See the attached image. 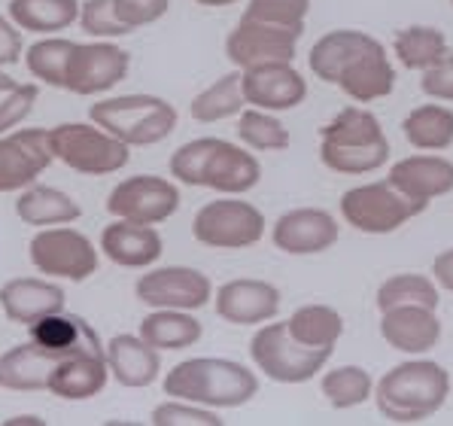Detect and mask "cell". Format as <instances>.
Returning a JSON list of instances; mask_svg holds the SVG:
<instances>
[{
  "label": "cell",
  "mask_w": 453,
  "mask_h": 426,
  "mask_svg": "<svg viewBox=\"0 0 453 426\" xmlns=\"http://www.w3.org/2000/svg\"><path fill=\"white\" fill-rule=\"evenodd\" d=\"M308 67L317 80L338 86L353 104L380 101L395 89V67L387 46L357 27L323 34L311 46Z\"/></svg>",
  "instance_id": "obj_1"
},
{
  "label": "cell",
  "mask_w": 453,
  "mask_h": 426,
  "mask_svg": "<svg viewBox=\"0 0 453 426\" xmlns=\"http://www.w3.org/2000/svg\"><path fill=\"white\" fill-rule=\"evenodd\" d=\"M171 177L183 186L213 190L219 195H243L262 180V165L247 146L222 137H195L171 156Z\"/></svg>",
  "instance_id": "obj_2"
},
{
  "label": "cell",
  "mask_w": 453,
  "mask_h": 426,
  "mask_svg": "<svg viewBox=\"0 0 453 426\" xmlns=\"http://www.w3.org/2000/svg\"><path fill=\"white\" fill-rule=\"evenodd\" d=\"M374 405L389 423H423L444 408L450 396V375L441 362L414 356L374 381Z\"/></svg>",
  "instance_id": "obj_3"
},
{
  "label": "cell",
  "mask_w": 453,
  "mask_h": 426,
  "mask_svg": "<svg viewBox=\"0 0 453 426\" xmlns=\"http://www.w3.org/2000/svg\"><path fill=\"white\" fill-rule=\"evenodd\" d=\"M165 396L204 405V408H243L259 393V375L238 360L195 356L183 360L165 375Z\"/></svg>",
  "instance_id": "obj_4"
},
{
  "label": "cell",
  "mask_w": 453,
  "mask_h": 426,
  "mask_svg": "<svg viewBox=\"0 0 453 426\" xmlns=\"http://www.w3.org/2000/svg\"><path fill=\"white\" fill-rule=\"evenodd\" d=\"M389 137L372 110L350 104L319 128V162L344 177H365L389 162Z\"/></svg>",
  "instance_id": "obj_5"
},
{
  "label": "cell",
  "mask_w": 453,
  "mask_h": 426,
  "mask_svg": "<svg viewBox=\"0 0 453 426\" xmlns=\"http://www.w3.org/2000/svg\"><path fill=\"white\" fill-rule=\"evenodd\" d=\"M88 119L125 146L162 143L177 128V107L158 95H116L92 104Z\"/></svg>",
  "instance_id": "obj_6"
},
{
  "label": "cell",
  "mask_w": 453,
  "mask_h": 426,
  "mask_svg": "<svg viewBox=\"0 0 453 426\" xmlns=\"http://www.w3.org/2000/svg\"><path fill=\"white\" fill-rule=\"evenodd\" d=\"M49 150H52L55 162L67 165L76 174H86V177L119 174L131 162V146L97 128L92 119L88 122H61L49 128Z\"/></svg>",
  "instance_id": "obj_7"
},
{
  "label": "cell",
  "mask_w": 453,
  "mask_h": 426,
  "mask_svg": "<svg viewBox=\"0 0 453 426\" xmlns=\"http://www.w3.org/2000/svg\"><path fill=\"white\" fill-rule=\"evenodd\" d=\"M334 351H319V347H304L287 329L283 323H262L259 332L250 338V360L256 372L274 383H308L317 378L332 360Z\"/></svg>",
  "instance_id": "obj_8"
},
{
  "label": "cell",
  "mask_w": 453,
  "mask_h": 426,
  "mask_svg": "<svg viewBox=\"0 0 453 426\" xmlns=\"http://www.w3.org/2000/svg\"><path fill=\"white\" fill-rule=\"evenodd\" d=\"M338 211L347 226L362 235H393L420 216L423 207L402 195L389 180H374L347 190L338 201Z\"/></svg>",
  "instance_id": "obj_9"
},
{
  "label": "cell",
  "mask_w": 453,
  "mask_h": 426,
  "mask_svg": "<svg viewBox=\"0 0 453 426\" xmlns=\"http://www.w3.org/2000/svg\"><path fill=\"white\" fill-rule=\"evenodd\" d=\"M265 213L238 195L207 201L192 216V237L211 250H247L265 237Z\"/></svg>",
  "instance_id": "obj_10"
},
{
  "label": "cell",
  "mask_w": 453,
  "mask_h": 426,
  "mask_svg": "<svg viewBox=\"0 0 453 426\" xmlns=\"http://www.w3.org/2000/svg\"><path fill=\"white\" fill-rule=\"evenodd\" d=\"M34 268L46 277H65V281H88L97 271V247L82 232L71 226L40 228L27 244Z\"/></svg>",
  "instance_id": "obj_11"
},
{
  "label": "cell",
  "mask_w": 453,
  "mask_h": 426,
  "mask_svg": "<svg viewBox=\"0 0 453 426\" xmlns=\"http://www.w3.org/2000/svg\"><path fill=\"white\" fill-rule=\"evenodd\" d=\"M131 71V55L116 40H92L76 43L67 61L65 92L80 97L107 95L116 89Z\"/></svg>",
  "instance_id": "obj_12"
},
{
  "label": "cell",
  "mask_w": 453,
  "mask_h": 426,
  "mask_svg": "<svg viewBox=\"0 0 453 426\" xmlns=\"http://www.w3.org/2000/svg\"><path fill=\"white\" fill-rule=\"evenodd\" d=\"M180 201H183L180 190L171 180L156 177V174H134L113 186L107 198V213L116 220L158 226L180 211Z\"/></svg>",
  "instance_id": "obj_13"
},
{
  "label": "cell",
  "mask_w": 453,
  "mask_h": 426,
  "mask_svg": "<svg viewBox=\"0 0 453 426\" xmlns=\"http://www.w3.org/2000/svg\"><path fill=\"white\" fill-rule=\"evenodd\" d=\"M134 296L146 308L198 311L211 305L213 283L204 271L192 268V265H165V268H152L137 281Z\"/></svg>",
  "instance_id": "obj_14"
},
{
  "label": "cell",
  "mask_w": 453,
  "mask_h": 426,
  "mask_svg": "<svg viewBox=\"0 0 453 426\" xmlns=\"http://www.w3.org/2000/svg\"><path fill=\"white\" fill-rule=\"evenodd\" d=\"M241 92L247 107H259L268 113H287L304 104L308 97V80L292 61H265L241 71Z\"/></svg>",
  "instance_id": "obj_15"
},
{
  "label": "cell",
  "mask_w": 453,
  "mask_h": 426,
  "mask_svg": "<svg viewBox=\"0 0 453 426\" xmlns=\"http://www.w3.org/2000/svg\"><path fill=\"white\" fill-rule=\"evenodd\" d=\"M298 40H302L298 31L241 16V22L226 37V58L238 71L253 65H265V61H296Z\"/></svg>",
  "instance_id": "obj_16"
},
{
  "label": "cell",
  "mask_w": 453,
  "mask_h": 426,
  "mask_svg": "<svg viewBox=\"0 0 453 426\" xmlns=\"http://www.w3.org/2000/svg\"><path fill=\"white\" fill-rule=\"evenodd\" d=\"M52 162L49 128H16L0 135V192H22Z\"/></svg>",
  "instance_id": "obj_17"
},
{
  "label": "cell",
  "mask_w": 453,
  "mask_h": 426,
  "mask_svg": "<svg viewBox=\"0 0 453 426\" xmlns=\"http://www.w3.org/2000/svg\"><path fill=\"white\" fill-rule=\"evenodd\" d=\"M341 226L323 207H296L277 216L271 241L287 256H317L338 244Z\"/></svg>",
  "instance_id": "obj_18"
},
{
  "label": "cell",
  "mask_w": 453,
  "mask_h": 426,
  "mask_svg": "<svg viewBox=\"0 0 453 426\" xmlns=\"http://www.w3.org/2000/svg\"><path fill=\"white\" fill-rule=\"evenodd\" d=\"M213 308L232 326H262L280 314V290L268 281L238 277L213 290Z\"/></svg>",
  "instance_id": "obj_19"
},
{
  "label": "cell",
  "mask_w": 453,
  "mask_h": 426,
  "mask_svg": "<svg viewBox=\"0 0 453 426\" xmlns=\"http://www.w3.org/2000/svg\"><path fill=\"white\" fill-rule=\"evenodd\" d=\"M387 180L426 211L435 198L453 192V162L438 152H414L389 167Z\"/></svg>",
  "instance_id": "obj_20"
},
{
  "label": "cell",
  "mask_w": 453,
  "mask_h": 426,
  "mask_svg": "<svg viewBox=\"0 0 453 426\" xmlns=\"http://www.w3.org/2000/svg\"><path fill=\"white\" fill-rule=\"evenodd\" d=\"M380 335L393 351L408 356H423L441 341L438 308L426 305H399L380 311Z\"/></svg>",
  "instance_id": "obj_21"
},
{
  "label": "cell",
  "mask_w": 453,
  "mask_h": 426,
  "mask_svg": "<svg viewBox=\"0 0 453 426\" xmlns=\"http://www.w3.org/2000/svg\"><path fill=\"white\" fill-rule=\"evenodd\" d=\"M101 250L119 268H152L165 253V241L156 226L113 220L101 232Z\"/></svg>",
  "instance_id": "obj_22"
},
{
  "label": "cell",
  "mask_w": 453,
  "mask_h": 426,
  "mask_svg": "<svg viewBox=\"0 0 453 426\" xmlns=\"http://www.w3.org/2000/svg\"><path fill=\"white\" fill-rule=\"evenodd\" d=\"M107 381H110V366L104 351H86L55 362L46 390L65 402H86L95 399L107 387Z\"/></svg>",
  "instance_id": "obj_23"
},
{
  "label": "cell",
  "mask_w": 453,
  "mask_h": 426,
  "mask_svg": "<svg viewBox=\"0 0 453 426\" xmlns=\"http://www.w3.org/2000/svg\"><path fill=\"white\" fill-rule=\"evenodd\" d=\"M31 335V345H37L40 351L52 353V356H73V353H86V351H104L97 332L88 326V320H82L80 314H67L65 308L52 311L46 317L34 320L27 326Z\"/></svg>",
  "instance_id": "obj_24"
},
{
  "label": "cell",
  "mask_w": 453,
  "mask_h": 426,
  "mask_svg": "<svg viewBox=\"0 0 453 426\" xmlns=\"http://www.w3.org/2000/svg\"><path fill=\"white\" fill-rule=\"evenodd\" d=\"M110 378L128 390H143L162 375V356L141 335H113L104 347Z\"/></svg>",
  "instance_id": "obj_25"
},
{
  "label": "cell",
  "mask_w": 453,
  "mask_h": 426,
  "mask_svg": "<svg viewBox=\"0 0 453 426\" xmlns=\"http://www.w3.org/2000/svg\"><path fill=\"white\" fill-rule=\"evenodd\" d=\"M65 302L67 292L55 281H43V277H12L0 286V308H4L6 320L19 326H31L34 320L61 311Z\"/></svg>",
  "instance_id": "obj_26"
},
{
  "label": "cell",
  "mask_w": 453,
  "mask_h": 426,
  "mask_svg": "<svg viewBox=\"0 0 453 426\" xmlns=\"http://www.w3.org/2000/svg\"><path fill=\"white\" fill-rule=\"evenodd\" d=\"M58 360L61 356L40 351L31 341L10 347L6 353H0V387L19 390V393H40L49 387V375Z\"/></svg>",
  "instance_id": "obj_27"
},
{
  "label": "cell",
  "mask_w": 453,
  "mask_h": 426,
  "mask_svg": "<svg viewBox=\"0 0 453 426\" xmlns=\"http://www.w3.org/2000/svg\"><path fill=\"white\" fill-rule=\"evenodd\" d=\"M16 213L25 226L49 228V226H71V222H76L82 216V207H80V201H73L65 190L31 183L19 192Z\"/></svg>",
  "instance_id": "obj_28"
},
{
  "label": "cell",
  "mask_w": 453,
  "mask_h": 426,
  "mask_svg": "<svg viewBox=\"0 0 453 426\" xmlns=\"http://www.w3.org/2000/svg\"><path fill=\"white\" fill-rule=\"evenodd\" d=\"M204 335L201 320L192 317V311H173V308H152L141 320V338L162 351H186L195 347Z\"/></svg>",
  "instance_id": "obj_29"
},
{
  "label": "cell",
  "mask_w": 453,
  "mask_h": 426,
  "mask_svg": "<svg viewBox=\"0 0 453 426\" xmlns=\"http://www.w3.org/2000/svg\"><path fill=\"white\" fill-rule=\"evenodd\" d=\"M393 55L399 58V65L405 71H429L438 61H444L450 55L448 37L441 27L435 25H408L402 31H395L393 37Z\"/></svg>",
  "instance_id": "obj_30"
},
{
  "label": "cell",
  "mask_w": 453,
  "mask_h": 426,
  "mask_svg": "<svg viewBox=\"0 0 453 426\" xmlns=\"http://www.w3.org/2000/svg\"><path fill=\"white\" fill-rule=\"evenodd\" d=\"M402 135L420 152H444L453 146V107L420 104L402 119Z\"/></svg>",
  "instance_id": "obj_31"
},
{
  "label": "cell",
  "mask_w": 453,
  "mask_h": 426,
  "mask_svg": "<svg viewBox=\"0 0 453 426\" xmlns=\"http://www.w3.org/2000/svg\"><path fill=\"white\" fill-rule=\"evenodd\" d=\"M6 16L22 31L49 37V34H61L76 25L80 0H10Z\"/></svg>",
  "instance_id": "obj_32"
},
{
  "label": "cell",
  "mask_w": 453,
  "mask_h": 426,
  "mask_svg": "<svg viewBox=\"0 0 453 426\" xmlns=\"http://www.w3.org/2000/svg\"><path fill=\"white\" fill-rule=\"evenodd\" d=\"M287 329L298 345L334 351V345L344 335V317L332 305H302V308L289 314Z\"/></svg>",
  "instance_id": "obj_33"
},
{
  "label": "cell",
  "mask_w": 453,
  "mask_h": 426,
  "mask_svg": "<svg viewBox=\"0 0 453 426\" xmlns=\"http://www.w3.org/2000/svg\"><path fill=\"white\" fill-rule=\"evenodd\" d=\"M243 107H247V101H243V92H241V71L234 67V71L222 74L219 80L204 89V92H198L192 97L189 113L195 122L213 125V122H222V119L238 116Z\"/></svg>",
  "instance_id": "obj_34"
},
{
  "label": "cell",
  "mask_w": 453,
  "mask_h": 426,
  "mask_svg": "<svg viewBox=\"0 0 453 426\" xmlns=\"http://www.w3.org/2000/svg\"><path fill=\"white\" fill-rule=\"evenodd\" d=\"M73 46H76L73 40L61 37V34H49V37H40L37 43L25 46L22 65L40 86L65 89V74Z\"/></svg>",
  "instance_id": "obj_35"
},
{
  "label": "cell",
  "mask_w": 453,
  "mask_h": 426,
  "mask_svg": "<svg viewBox=\"0 0 453 426\" xmlns=\"http://www.w3.org/2000/svg\"><path fill=\"white\" fill-rule=\"evenodd\" d=\"M319 393L326 396V402H329L334 411H350L372 399L374 378H372V372L362 366H338L323 375Z\"/></svg>",
  "instance_id": "obj_36"
},
{
  "label": "cell",
  "mask_w": 453,
  "mask_h": 426,
  "mask_svg": "<svg viewBox=\"0 0 453 426\" xmlns=\"http://www.w3.org/2000/svg\"><path fill=\"white\" fill-rule=\"evenodd\" d=\"M238 137L253 152H283L289 150V128L277 119V113L259 107H243L238 113Z\"/></svg>",
  "instance_id": "obj_37"
},
{
  "label": "cell",
  "mask_w": 453,
  "mask_h": 426,
  "mask_svg": "<svg viewBox=\"0 0 453 426\" xmlns=\"http://www.w3.org/2000/svg\"><path fill=\"white\" fill-rule=\"evenodd\" d=\"M441 302V290L426 275H393L378 286V311L399 308V305H426L438 308Z\"/></svg>",
  "instance_id": "obj_38"
},
{
  "label": "cell",
  "mask_w": 453,
  "mask_h": 426,
  "mask_svg": "<svg viewBox=\"0 0 453 426\" xmlns=\"http://www.w3.org/2000/svg\"><path fill=\"white\" fill-rule=\"evenodd\" d=\"M308 16H311V0H247V6H243V19L289 27V31L298 34H304Z\"/></svg>",
  "instance_id": "obj_39"
},
{
  "label": "cell",
  "mask_w": 453,
  "mask_h": 426,
  "mask_svg": "<svg viewBox=\"0 0 453 426\" xmlns=\"http://www.w3.org/2000/svg\"><path fill=\"white\" fill-rule=\"evenodd\" d=\"M80 27L88 34L92 40H119L128 37V27L119 22L116 16L113 0H82L80 4Z\"/></svg>",
  "instance_id": "obj_40"
},
{
  "label": "cell",
  "mask_w": 453,
  "mask_h": 426,
  "mask_svg": "<svg viewBox=\"0 0 453 426\" xmlns=\"http://www.w3.org/2000/svg\"><path fill=\"white\" fill-rule=\"evenodd\" d=\"M152 426H222L219 414L204 405L183 402V399H167L156 405L150 414Z\"/></svg>",
  "instance_id": "obj_41"
},
{
  "label": "cell",
  "mask_w": 453,
  "mask_h": 426,
  "mask_svg": "<svg viewBox=\"0 0 453 426\" xmlns=\"http://www.w3.org/2000/svg\"><path fill=\"white\" fill-rule=\"evenodd\" d=\"M37 97H40V82H19L12 92L0 97V135L16 131L34 113Z\"/></svg>",
  "instance_id": "obj_42"
},
{
  "label": "cell",
  "mask_w": 453,
  "mask_h": 426,
  "mask_svg": "<svg viewBox=\"0 0 453 426\" xmlns=\"http://www.w3.org/2000/svg\"><path fill=\"white\" fill-rule=\"evenodd\" d=\"M113 6L119 22L134 34L146 25H156L158 19H165L167 10H171V0H113Z\"/></svg>",
  "instance_id": "obj_43"
},
{
  "label": "cell",
  "mask_w": 453,
  "mask_h": 426,
  "mask_svg": "<svg viewBox=\"0 0 453 426\" xmlns=\"http://www.w3.org/2000/svg\"><path fill=\"white\" fill-rule=\"evenodd\" d=\"M420 89L432 101L453 104V52L444 61H438L435 67L420 74Z\"/></svg>",
  "instance_id": "obj_44"
},
{
  "label": "cell",
  "mask_w": 453,
  "mask_h": 426,
  "mask_svg": "<svg viewBox=\"0 0 453 426\" xmlns=\"http://www.w3.org/2000/svg\"><path fill=\"white\" fill-rule=\"evenodd\" d=\"M25 55V37L22 27L12 22L10 16H0V67L19 65Z\"/></svg>",
  "instance_id": "obj_45"
},
{
  "label": "cell",
  "mask_w": 453,
  "mask_h": 426,
  "mask_svg": "<svg viewBox=\"0 0 453 426\" xmlns=\"http://www.w3.org/2000/svg\"><path fill=\"white\" fill-rule=\"evenodd\" d=\"M432 281L438 283V290H448L453 292V247L441 250L432 262Z\"/></svg>",
  "instance_id": "obj_46"
},
{
  "label": "cell",
  "mask_w": 453,
  "mask_h": 426,
  "mask_svg": "<svg viewBox=\"0 0 453 426\" xmlns=\"http://www.w3.org/2000/svg\"><path fill=\"white\" fill-rule=\"evenodd\" d=\"M4 426H46V421L40 414H16V417H6Z\"/></svg>",
  "instance_id": "obj_47"
},
{
  "label": "cell",
  "mask_w": 453,
  "mask_h": 426,
  "mask_svg": "<svg viewBox=\"0 0 453 426\" xmlns=\"http://www.w3.org/2000/svg\"><path fill=\"white\" fill-rule=\"evenodd\" d=\"M19 86V80H16V76H10V74H6V67H0V92H12V89H16Z\"/></svg>",
  "instance_id": "obj_48"
},
{
  "label": "cell",
  "mask_w": 453,
  "mask_h": 426,
  "mask_svg": "<svg viewBox=\"0 0 453 426\" xmlns=\"http://www.w3.org/2000/svg\"><path fill=\"white\" fill-rule=\"evenodd\" d=\"M195 4L213 6V10H219V6H234V4H241V0H195Z\"/></svg>",
  "instance_id": "obj_49"
},
{
  "label": "cell",
  "mask_w": 453,
  "mask_h": 426,
  "mask_svg": "<svg viewBox=\"0 0 453 426\" xmlns=\"http://www.w3.org/2000/svg\"><path fill=\"white\" fill-rule=\"evenodd\" d=\"M450 6H453V0H450Z\"/></svg>",
  "instance_id": "obj_50"
}]
</instances>
